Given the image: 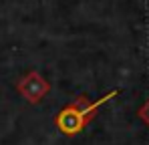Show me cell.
Here are the masks:
<instances>
[{
	"label": "cell",
	"mask_w": 149,
	"mask_h": 145,
	"mask_svg": "<svg viewBox=\"0 0 149 145\" xmlns=\"http://www.w3.org/2000/svg\"><path fill=\"white\" fill-rule=\"evenodd\" d=\"M117 95H119V89L109 91L107 95L101 97L99 101H89L87 95L74 97L67 107H63V109L56 113V117H54L56 129H58L63 135H67V137H74V135L83 133L85 127L97 117L101 107H103L105 103H109L111 99H115Z\"/></svg>",
	"instance_id": "1"
},
{
	"label": "cell",
	"mask_w": 149,
	"mask_h": 145,
	"mask_svg": "<svg viewBox=\"0 0 149 145\" xmlns=\"http://www.w3.org/2000/svg\"><path fill=\"white\" fill-rule=\"evenodd\" d=\"M137 117H139V119H141V121H143V123H145V125L149 127V99L145 101V103H143V105H141V107H139V111H137Z\"/></svg>",
	"instance_id": "3"
},
{
	"label": "cell",
	"mask_w": 149,
	"mask_h": 145,
	"mask_svg": "<svg viewBox=\"0 0 149 145\" xmlns=\"http://www.w3.org/2000/svg\"><path fill=\"white\" fill-rule=\"evenodd\" d=\"M16 91L24 97L28 103H40L50 91V83L38 71H30L16 83Z\"/></svg>",
	"instance_id": "2"
}]
</instances>
